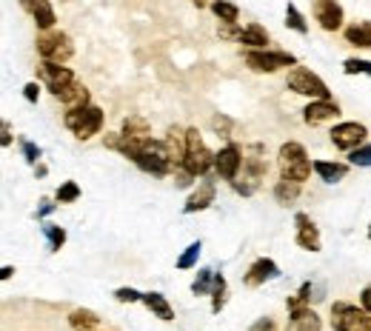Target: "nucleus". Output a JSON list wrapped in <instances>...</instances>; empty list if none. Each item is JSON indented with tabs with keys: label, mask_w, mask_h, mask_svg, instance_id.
<instances>
[{
	"label": "nucleus",
	"mask_w": 371,
	"mask_h": 331,
	"mask_svg": "<svg viewBox=\"0 0 371 331\" xmlns=\"http://www.w3.org/2000/svg\"><path fill=\"white\" fill-rule=\"evenodd\" d=\"M266 171H268V163L263 158V146H251L248 151H243V169H240V174L231 180L234 191L251 194V191L260 186V180L266 178Z\"/></svg>",
	"instance_id": "obj_1"
},
{
	"label": "nucleus",
	"mask_w": 371,
	"mask_h": 331,
	"mask_svg": "<svg viewBox=\"0 0 371 331\" xmlns=\"http://www.w3.org/2000/svg\"><path fill=\"white\" fill-rule=\"evenodd\" d=\"M277 166H280V178H288V180H308L311 169H315V163L308 160V154L300 143L288 140L280 146V154H277Z\"/></svg>",
	"instance_id": "obj_2"
},
{
	"label": "nucleus",
	"mask_w": 371,
	"mask_h": 331,
	"mask_svg": "<svg viewBox=\"0 0 371 331\" xmlns=\"http://www.w3.org/2000/svg\"><path fill=\"white\" fill-rule=\"evenodd\" d=\"M131 160L138 163L143 171L154 174V178H166V174L174 169L166 140H154V138H151L146 146H140V149H138V154H134Z\"/></svg>",
	"instance_id": "obj_3"
},
{
	"label": "nucleus",
	"mask_w": 371,
	"mask_h": 331,
	"mask_svg": "<svg viewBox=\"0 0 371 331\" xmlns=\"http://www.w3.org/2000/svg\"><path fill=\"white\" fill-rule=\"evenodd\" d=\"M66 129L74 134L77 140H89L97 131L103 129V111L97 106H81V109H69L63 118Z\"/></svg>",
	"instance_id": "obj_4"
},
{
	"label": "nucleus",
	"mask_w": 371,
	"mask_h": 331,
	"mask_svg": "<svg viewBox=\"0 0 371 331\" xmlns=\"http://www.w3.org/2000/svg\"><path fill=\"white\" fill-rule=\"evenodd\" d=\"M183 166L194 174V178H206V174L214 169V154L203 143L198 129H186V160H183Z\"/></svg>",
	"instance_id": "obj_5"
},
{
	"label": "nucleus",
	"mask_w": 371,
	"mask_h": 331,
	"mask_svg": "<svg viewBox=\"0 0 371 331\" xmlns=\"http://www.w3.org/2000/svg\"><path fill=\"white\" fill-rule=\"evenodd\" d=\"M246 63L251 72L271 74V72H280L288 66H297V57L291 52H277V49H251V52H246Z\"/></svg>",
	"instance_id": "obj_6"
},
{
	"label": "nucleus",
	"mask_w": 371,
	"mask_h": 331,
	"mask_svg": "<svg viewBox=\"0 0 371 331\" xmlns=\"http://www.w3.org/2000/svg\"><path fill=\"white\" fill-rule=\"evenodd\" d=\"M286 86L295 92V94H303V97H311V100H331L328 94V86L320 81V77L311 72V69H291L288 77H286Z\"/></svg>",
	"instance_id": "obj_7"
},
{
	"label": "nucleus",
	"mask_w": 371,
	"mask_h": 331,
	"mask_svg": "<svg viewBox=\"0 0 371 331\" xmlns=\"http://www.w3.org/2000/svg\"><path fill=\"white\" fill-rule=\"evenodd\" d=\"M37 54L43 61H52V63H66L69 57L74 54V46H72V37L57 32V29H49V32H41L37 34Z\"/></svg>",
	"instance_id": "obj_8"
},
{
	"label": "nucleus",
	"mask_w": 371,
	"mask_h": 331,
	"mask_svg": "<svg viewBox=\"0 0 371 331\" xmlns=\"http://www.w3.org/2000/svg\"><path fill=\"white\" fill-rule=\"evenodd\" d=\"M368 317V311L360 306H351V303H335L331 306V328L335 331H363V323Z\"/></svg>",
	"instance_id": "obj_9"
},
{
	"label": "nucleus",
	"mask_w": 371,
	"mask_h": 331,
	"mask_svg": "<svg viewBox=\"0 0 371 331\" xmlns=\"http://www.w3.org/2000/svg\"><path fill=\"white\" fill-rule=\"evenodd\" d=\"M120 134H123V140L129 143V154H126V158L131 160L134 154H138V149H140V146H146V143L151 140V126H149V120L138 118V114H131V118H126V120H123Z\"/></svg>",
	"instance_id": "obj_10"
},
{
	"label": "nucleus",
	"mask_w": 371,
	"mask_h": 331,
	"mask_svg": "<svg viewBox=\"0 0 371 331\" xmlns=\"http://www.w3.org/2000/svg\"><path fill=\"white\" fill-rule=\"evenodd\" d=\"M365 138H368V129L363 123H337L331 129V143L340 151H354L357 146H363Z\"/></svg>",
	"instance_id": "obj_11"
},
{
	"label": "nucleus",
	"mask_w": 371,
	"mask_h": 331,
	"mask_svg": "<svg viewBox=\"0 0 371 331\" xmlns=\"http://www.w3.org/2000/svg\"><path fill=\"white\" fill-rule=\"evenodd\" d=\"M37 77L49 86V92L57 97L69 83H74V74L72 69H66L63 63H52V61H43L41 66H37Z\"/></svg>",
	"instance_id": "obj_12"
},
{
	"label": "nucleus",
	"mask_w": 371,
	"mask_h": 331,
	"mask_svg": "<svg viewBox=\"0 0 371 331\" xmlns=\"http://www.w3.org/2000/svg\"><path fill=\"white\" fill-rule=\"evenodd\" d=\"M240 169H243V151H240L237 143H229L226 149H220L218 154H214V171H218L223 180L231 183L240 174Z\"/></svg>",
	"instance_id": "obj_13"
},
{
	"label": "nucleus",
	"mask_w": 371,
	"mask_h": 331,
	"mask_svg": "<svg viewBox=\"0 0 371 331\" xmlns=\"http://www.w3.org/2000/svg\"><path fill=\"white\" fill-rule=\"evenodd\" d=\"M315 17L326 32H337V29H343L346 14H343V6L337 0H315Z\"/></svg>",
	"instance_id": "obj_14"
},
{
	"label": "nucleus",
	"mask_w": 371,
	"mask_h": 331,
	"mask_svg": "<svg viewBox=\"0 0 371 331\" xmlns=\"http://www.w3.org/2000/svg\"><path fill=\"white\" fill-rule=\"evenodd\" d=\"M337 114H340V106L335 100H311L303 109V120L308 126H317V123H326V120H335Z\"/></svg>",
	"instance_id": "obj_15"
},
{
	"label": "nucleus",
	"mask_w": 371,
	"mask_h": 331,
	"mask_svg": "<svg viewBox=\"0 0 371 331\" xmlns=\"http://www.w3.org/2000/svg\"><path fill=\"white\" fill-rule=\"evenodd\" d=\"M275 277H280V268H277V263L275 260H268V257H260V260H255L251 263V268L246 271V286H251V288H257V286H263L266 280H275Z\"/></svg>",
	"instance_id": "obj_16"
},
{
	"label": "nucleus",
	"mask_w": 371,
	"mask_h": 331,
	"mask_svg": "<svg viewBox=\"0 0 371 331\" xmlns=\"http://www.w3.org/2000/svg\"><path fill=\"white\" fill-rule=\"evenodd\" d=\"M21 6L34 17V23H37V29H41V32L54 29L57 17H54V9H52L49 0H21Z\"/></svg>",
	"instance_id": "obj_17"
},
{
	"label": "nucleus",
	"mask_w": 371,
	"mask_h": 331,
	"mask_svg": "<svg viewBox=\"0 0 371 331\" xmlns=\"http://www.w3.org/2000/svg\"><path fill=\"white\" fill-rule=\"evenodd\" d=\"M295 223H297V246L306 248V251H320V248H323L320 231H317L315 223L308 220V214H297Z\"/></svg>",
	"instance_id": "obj_18"
},
{
	"label": "nucleus",
	"mask_w": 371,
	"mask_h": 331,
	"mask_svg": "<svg viewBox=\"0 0 371 331\" xmlns=\"http://www.w3.org/2000/svg\"><path fill=\"white\" fill-rule=\"evenodd\" d=\"M286 331H323V320H320L317 311H311L308 306H303V308L291 311Z\"/></svg>",
	"instance_id": "obj_19"
},
{
	"label": "nucleus",
	"mask_w": 371,
	"mask_h": 331,
	"mask_svg": "<svg viewBox=\"0 0 371 331\" xmlns=\"http://www.w3.org/2000/svg\"><path fill=\"white\" fill-rule=\"evenodd\" d=\"M214 203V180L211 178H203V183L198 186V191L189 197V203L183 206V211L186 214H194V211H203V209H209Z\"/></svg>",
	"instance_id": "obj_20"
},
{
	"label": "nucleus",
	"mask_w": 371,
	"mask_h": 331,
	"mask_svg": "<svg viewBox=\"0 0 371 331\" xmlns=\"http://www.w3.org/2000/svg\"><path fill=\"white\" fill-rule=\"evenodd\" d=\"M163 140H166V146H169V154H171L174 169L183 166V160H186V131H180L178 126H171Z\"/></svg>",
	"instance_id": "obj_21"
},
{
	"label": "nucleus",
	"mask_w": 371,
	"mask_h": 331,
	"mask_svg": "<svg viewBox=\"0 0 371 331\" xmlns=\"http://www.w3.org/2000/svg\"><path fill=\"white\" fill-rule=\"evenodd\" d=\"M237 43L251 46V49H266L268 46V32L260 23H248L243 32H237Z\"/></svg>",
	"instance_id": "obj_22"
},
{
	"label": "nucleus",
	"mask_w": 371,
	"mask_h": 331,
	"mask_svg": "<svg viewBox=\"0 0 371 331\" xmlns=\"http://www.w3.org/2000/svg\"><path fill=\"white\" fill-rule=\"evenodd\" d=\"M315 171L320 174L323 183L335 186V183H340L346 174H348V166H346V163H331V160H317V163H315Z\"/></svg>",
	"instance_id": "obj_23"
},
{
	"label": "nucleus",
	"mask_w": 371,
	"mask_h": 331,
	"mask_svg": "<svg viewBox=\"0 0 371 331\" xmlns=\"http://www.w3.org/2000/svg\"><path fill=\"white\" fill-rule=\"evenodd\" d=\"M143 303H146V308L151 311V314H158L163 323H171L174 320V308L169 306V300L163 295H158V291H149V295H143Z\"/></svg>",
	"instance_id": "obj_24"
},
{
	"label": "nucleus",
	"mask_w": 371,
	"mask_h": 331,
	"mask_svg": "<svg viewBox=\"0 0 371 331\" xmlns=\"http://www.w3.org/2000/svg\"><path fill=\"white\" fill-rule=\"evenodd\" d=\"M57 100L61 103H66L69 109H81V106H89V92H86V86H81V83H69L61 94H57Z\"/></svg>",
	"instance_id": "obj_25"
},
{
	"label": "nucleus",
	"mask_w": 371,
	"mask_h": 331,
	"mask_svg": "<svg viewBox=\"0 0 371 331\" xmlns=\"http://www.w3.org/2000/svg\"><path fill=\"white\" fill-rule=\"evenodd\" d=\"M300 189H303V183H300V180L280 178V183L275 186V200H277L280 206H295V200L300 197Z\"/></svg>",
	"instance_id": "obj_26"
},
{
	"label": "nucleus",
	"mask_w": 371,
	"mask_h": 331,
	"mask_svg": "<svg viewBox=\"0 0 371 331\" xmlns=\"http://www.w3.org/2000/svg\"><path fill=\"white\" fill-rule=\"evenodd\" d=\"M346 41L357 49H371V21H360V23H351L346 29Z\"/></svg>",
	"instance_id": "obj_27"
},
{
	"label": "nucleus",
	"mask_w": 371,
	"mask_h": 331,
	"mask_svg": "<svg viewBox=\"0 0 371 331\" xmlns=\"http://www.w3.org/2000/svg\"><path fill=\"white\" fill-rule=\"evenodd\" d=\"M69 325L74 331H94V328H100V317H97L94 311H89V308H77V311L69 314Z\"/></svg>",
	"instance_id": "obj_28"
},
{
	"label": "nucleus",
	"mask_w": 371,
	"mask_h": 331,
	"mask_svg": "<svg viewBox=\"0 0 371 331\" xmlns=\"http://www.w3.org/2000/svg\"><path fill=\"white\" fill-rule=\"evenodd\" d=\"M211 12L220 17V23L226 26H234L237 23V17H240V9L231 3V0H211Z\"/></svg>",
	"instance_id": "obj_29"
},
{
	"label": "nucleus",
	"mask_w": 371,
	"mask_h": 331,
	"mask_svg": "<svg viewBox=\"0 0 371 331\" xmlns=\"http://www.w3.org/2000/svg\"><path fill=\"white\" fill-rule=\"evenodd\" d=\"M226 306V277L223 275H214V286H211V311H218Z\"/></svg>",
	"instance_id": "obj_30"
},
{
	"label": "nucleus",
	"mask_w": 371,
	"mask_h": 331,
	"mask_svg": "<svg viewBox=\"0 0 371 331\" xmlns=\"http://www.w3.org/2000/svg\"><path fill=\"white\" fill-rule=\"evenodd\" d=\"M286 26H288V29H295L297 34H306V32H308L306 17L300 14V9H297L295 3H288V6H286Z\"/></svg>",
	"instance_id": "obj_31"
},
{
	"label": "nucleus",
	"mask_w": 371,
	"mask_h": 331,
	"mask_svg": "<svg viewBox=\"0 0 371 331\" xmlns=\"http://www.w3.org/2000/svg\"><path fill=\"white\" fill-rule=\"evenodd\" d=\"M43 235L49 237V251H61L63 243H66V231L61 226H54V223H46L43 226Z\"/></svg>",
	"instance_id": "obj_32"
},
{
	"label": "nucleus",
	"mask_w": 371,
	"mask_h": 331,
	"mask_svg": "<svg viewBox=\"0 0 371 331\" xmlns=\"http://www.w3.org/2000/svg\"><path fill=\"white\" fill-rule=\"evenodd\" d=\"M348 160H351V166L371 169V143H363V146H357L354 151H348Z\"/></svg>",
	"instance_id": "obj_33"
},
{
	"label": "nucleus",
	"mask_w": 371,
	"mask_h": 331,
	"mask_svg": "<svg viewBox=\"0 0 371 331\" xmlns=\"http://www.w3.org/2000/svg\"><path fill=\"white\" fill-rule=\"evenodd\" d=\"M211 286H214V271L203 268V271H198V280L191 283V291H194V295H209Z\"/></svg>",
	"instance_id": "obj_34"
},
{
	"label": "nucleus",
	"mask_w": 371,
	"mask_h": 331,
	"mask_svg": "<svg viewBox=\"0 0 371 331\" xmlns=\"http://www.w3.org/2000/svg\"><path fill=\"white\" fill-rule=\"evenodd\" d=\"M200 240L198 243H191L186 251H183V255L178 257V268H194V266H198V257H200Z\"/></svg>",
	"instance_id": "obj_35"
},
{
	"label": "nucleus",
	"mask_w": 371,
	"mask_h": 331,
	"mask_svg": "<svg viewBox=\"0 0 371 331\" xmlns=\"http://www.w3.org/2000/svg\"><path fill=\"white\" fill-rule=\"evenodd\" d=\"M57 203H74L77 197H81V186H77L74 180H69V183H63L61 189H57Z\"/></svg>",
	"instance_id": "obj_36"
},
{
	"label": "nucleus",
	"mask_w": 371,
	"mask_h": 331,
	"mask_svg": "<svg viewBox=\"0 0 371 331\" xmlns=\"http://www.w3.org/2000/svg\"><path fill=\"white\" fill-rule=\"evenodd\" d=\"M343 72L346 74H368L371 77V61H360V57H348L343 63Z\"/></svg>",
	"instance_id": "obj_37"
},
{
	"label": "nucleus",
	"mask_w": 371,
	"mask_h": 331,
	"mask_svg": "<svg viewBox=\"0 0 371 331\" xmlns=\"http://www.w3.org/2000/svg\"><path fill=\"white\" fill-rule=\"evenodd\" d=\"M114 300H120V303H143V295L138 288H117Z\"/></svg>",
	"instance_id": "obj_38"
},
{
	"label": "nucleus",
	"mask_w": 371,
	"mask_h": 331,
	"mask_svg": "<svg viewBox=\"0 0 371 331\" xmlns=\"http://www.w3.org/2000/svg\"><path fill=\"white\" fill-rule=\"evenodd\" d=\"M23 154H26V160H29V163H37V160H41V149H37L34 143H29V140H23Z\"/></svg>",
	"instance_id": "obj_39"
},
{
	"label": "nucleus",
	"mask_w": 371,
	"mask_h": 331,
	"mask_svg": "<svg viewBox=\"0 0 371 331\" xmlns=\"http://www.w3.org/2000/svg\"><path fill=\"white\" fill-rule=\"evenodd\" d=\"M23 97H26L29 103H37V97H41V86H37V83H26L23 86Z\"/></svg>",
	"instance_id": "obj_40"
},
{
	"label": "nucleus",
	"mask_w": 371,
	"mask_h": 331,
	"mask_svg": "<svg viewBox=\"0 0 371 331\" xmlns=\"http://www.w3.org/2000/svg\"><path fill=\"white\" fill-rule=\"evenodd\" d=\"M248 331H277V325H275V320H271V317H263V320H257L255 325H251Z\"/></svg>",
	"instance_id": "obj_41"
},
{
	"label": "nucleus",
	"mask_w": 371,
	"mask_h": 331,
	"mask_svg": "<svg viewBox=\"0 0 371 331\" xmlns=\"http://www.w3.org/2000/svg\"><path fill=\"white\" fill-rule=\"evenodd\" d=\"M360 306L371 314V286H365V288L360 291Z\"/></svg>",
	"instance_id": "obj_42"
},
{
	"label": "nucleus",
	"mask_w": 371,
	"mask_h": 331,
	"mask_svg": "<svg viewBox=\"0 0 371 331\" xmlns=\"http://www.w3.org/2000/svg\"><path fill=\"white\" fill-rule=\"evenodd\" d=\"M0 143L12 146V129H9V123H3V138H0Z\"/></svg>",
	"instance_id": "obj_43"
},
{
	"label": "nucleus",
	"mask_w": 371,
	"mask_h": 331,
	"mask_svg": "<svg viewBox=\"0 0 371 331\" xmlns=\"http://www.w3.org/2000/svg\"><path fill=\"white\" fill-rule=\"evenodd\" d=\"M12 275H14V268L12 266H3V271H0V280H9Z\"/></svg>",
	"instance_id": "obj_44"
},
{
	"label": "nucleus",
	"mask_w": 371,
	"mask_h": 331,
	"mask_svg": "<svg viewBox=\"0 0 371 331\" xmlns=\"http://www.w3.org/2000/svg\"><path fill=\"white\" fill-rule=\"evenodd\" d=\"M52 209H54V206H52V203H49V200H46V203H43V209H41V217H43V214H49V211H52Z\"/></svg>",
	"instance_id": "obj_45"
},
{
	"label": "nucleus",
	"mask_w": 371,
	"mask_h": 331,
	"mask_svg": "<svg viewBox=\"0 0 371 331\" xmlns=\"http://www.w3.org/2000/svg\"><path fill=\"white\" fill-rule=\"evenodd\" d=\"M363 331H371V314L365 317V323H363Z\"/></svg>",
	"instance_id": "obj_46"
},
{
	"label": "nucleus",
	"mask_w": 371,
	"mask_h": 331,
	"mask_svg": "<svg viewBox=\"0 0 371 331\" xmlns=\"http://www.w3.org/2000/svg\"><path fill=\"white\" fill-rule=\"evenodd\" d=\"M368 240H371V226H368Z\"/></svg>",
	"instance_id": "obj_47"
},
{
	"label": "nucleus",
	"mask_w": 371,
	"mask_h": 331,
	"mask_svg": "<svg viewBox=\"0 0 371 331\" xmlns=\"http://www.w3.org/2000/svg\"><path fill=\"white\" fill-rule=\"evenodd\" d=\"M94 331H97V328H94Z\"/></svg>",
	"instance_id": "obj_48"
}]
</instances>
